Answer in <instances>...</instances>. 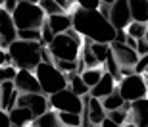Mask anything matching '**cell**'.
<instances>
[{
  "instance_id": "obj_1",
  "label": "cell",
  "mask_w": 148,
  "mask_h": 127,
  "mask_svg": "<svg viewBox=\"0 0 148 127\" xmlns=\"http://www.w3.org/2000/svg\"><path fill=\"white\" fill-rule=\"evenodd\" d=\"M71 29L92 41V43H108L110 44L115 37V29L110 23V19L98 10V8H79L77 6L71 14Z\"/></svg>"
},
{
  "instance_id": "obj_2",
  "label": "cell",
  "mask_w": 148,
  "mask_h": 127,
  "mask_svg": "<svg viewBox=\"0 0 148 127\" xmlns=\"http://www.w3.org/2000/svg\"><path fill=\"white\" fill-rule=\"evenodd\" d=\"M44 44L37 43V41H23L16 39L8 44V56L12 60V66H16L17 69H31L35 71V67L40 64V50Z\"/></svg>"
},
{
  "instance_id": "obj_3",
  "label": "cell",
  "mask_w": 148,
  "mask_h": 127,
  "mask_svg": "<svg viewBox=\"0 0 148 127\" xmlns=\"http://www.w3.org/2000/svg\"><path fill=\"white\" fill-rule=\"evenodd\" d=\"M81 35L77 33L75 29H67L66 33L54 35V39L50 41V44H46L50 56L56 60H71L75 62L79 58L81 52Z\"/></svg>"
},
{
  "instance_id": "obj_4",
  "label": "cell",
  "mask_w": 148,
  "mask_h": 127,
  "mask_svg": "<svg viewBox=\"0 0 148 127\" xmlns=\"http://www.w3.org/2000/svg\"><path fill=\"white\" fill-rule=\"evenodd\" d=\"M35 75H37L38 85H40V93H44L46 96L67 87V75L60 71L52 62H40L35 67Z\"/></svg>"
},
{
  "instance_id": "obj_5",
  "label": "cell",
  "mask_w": 148,
  "mask_h": 127,
  "mask_svg": "<svg viewBox=\"0 0 148 127\" xmlns=\"http://www.w3.org/2000/svg\"><path fill=\"white\" fill-rule=\"evenodd\" d=\"M12 19L16 23V29H40L46 19V14L40 10L38 4L31 2H17L12 12Z\"/></svg>"
},
{
  "instance_id": "obj_6",
  "label": "cell",
  "mask_w": 148,
  "mask_h": 127,
  "mask_svg": "<svg viewBox=\"0 0 148 127\" xmlns=\"http://www.w3.org/2000/svg\"><path fill=\"white\" fill-rule=\"evenodd\" d=\"M117 93L121 94V98L125 100V102H133V100H138V98L148 96V83L144 81L143 75H138V73H129V75H125V77L119 79Z\"/></svg>"
},
{
  "instance_id": "obj_7",
  "label": "cell",
  "mask_w": 148,
  "mask_h": 127,
  "mask_svg": "<svg viewBox=\"0 0 148 127\" xmlns=\"http://www.w3.org/2000/svg\"><path fill=\"white\" fill-rule=\"evenodd\" d=\"M48 104L56 112H73V114L83 112V98L77 96L69 87L62 89L54 94H48Z\"/></svg>"
},
{
  "instance_id": "obj_8",
  "label": "cell",
  "mask_w": 148,
  "mask_h": 127,
  "mask_svg": "<svg viewBox=\"0 0 148 127\" xmlns=\"http://www.w3.org/2000/svg\"><path fill=\"white\" fill-rule=\"evenodd\" d=\"M17 106H25L27 110H31L35 117L44 114L46 110H50L48 96L44 93H19L17 96Z\"/></svg>"
},
{
  "instance_id": "obj_9",
  "label": "cell",
  "mask_w": 148,
  "mask_h": 127,
  "mask_svg": "<svg viewBox=\"0 0 148 127\" xmlns=\"http://www.w3.org/2000/svg\"><path fill=\"white\" fill-rule=\"evenodd\" d=\"M108 19L114 29H125L131 23V12H129V0H114L110 4Z\"/></svg>"
},
{
  "instance_id": "obj_10",
  "label": "cell",
  "mask_w": 148,
  "mask_h": 127,
  "mask_svg": "<svg viewBox=\"0 0 148 127\" xmlns=\"http://www.w3.org/2000/svg\"><path fill=\"white\" fill-rule=\"evenodd\" d=\"M110 50L114 54L115 62L119 64V67H127V69H133V66L137 64L138 60V54L137 50L127 46L125 43H117V41H112L110 43Z\"/></svg>"
},
{
  "instance_id": "obj_11",
  "label": "cell",
  "mask_w": 148,
  "mask_h": 127,
  "mask_svg": "<svg viewBox=\"0 0 148 127\" xmlns=\"http://www.w3.org/2000/svg\"><path fill=\"white\" fill-rule=\"evenodd\" d=\"M16 39H17V29L14 19H12V14L6 12L4 8H0V48L6 50L8 44Z\"/></svg>"
},
{
  "instance_id": "obj_12",
  "label": "cell",
  "mask_w": 148,
  "mask_h": 127,
  "mask_svg": "<svg viewBox=\"0 0 148 127\" xmlns=\"http://www.w3.org/2000/svg\"><path fill=\"white\" fill-rule=\"evenodd\" d=\"M14 85L19 93H40V85L37 81V75L31 69H17Z\"/></svg>"
},
{
  "instance_id": "obj_13",
  "label": "cell",
  "mask_w": 148,
  "mask_h": 127,
  "mask_svg": "<svg viewBox=\"0 0 148 127\" xmlns=\"http://www.w3.org/2000/svg\"><path fill=\"white\" fill-rule=\"evenodd\" d=\"M129 122L137 127H148V96L133 100L129 108Z\"/></svg>"
},
{
  "instance_id": "obj_14",
  "label": "cell",
  "mask_w": 148,
  "mask_h": 127,
  "mask_svg": "<svg viewBox=\"0 0 148 127\" xmlns=\"http://www.w3.org/2000/svg\"><path fill=\"white\" fill-rule=\"evenodd\" d=\"M17 96H19V91L16 89L14 81L0 83V108L4 112L12 110V108L17 104Z\"/></svg>"
},
{
  "instance_id": "obj_15",
  "label": "cell",
  "mask_w": 148,
  "mask_h": 127,
  "mask_svg": "<svg viewBox=\"0 0 148 127\" xmlns=\"http://www.w3.org/2000/svg\"><path fill=\"white\" fill-rule=\"evenodd\" d=\"M114 91H115V79L112 77L108 71H102V77L98 79L96 85L90 87L88 94L94 96V98H104V96H108V94L114 93Z\"/></svg>"
},
{
  "instance_id": "obj_16",
  "label": "cell",
  "mask_w": 148,
  "mask_h": 127,
  "mask_svg": "<svg viewBox=\"0 0 148 127\" xmlns=\"http://www.w3.org/2000/svg\"><path fill=\"white\" fill-rule=\"evenodd\" d=\"M8 119H10L12 125H21V127H27L33 123L35 116L31 114V110H27L25 106H14L12 110H8Z\"/></svg>"
},
{
  "instance_id": "obj_17",
  "label": "cell",
  "mask_w": 148,
  "mask_h": 127,
  "mask_svg": "<svg viewBox=\"0 0 148 127\" xmlns=\"http://www.w3.org/2000/svg\"><path fill=\"white\" fill-rule=\"evenodd\" d=\"M46 23H48L50 29L54 31V35L66 33L67 29H71V14L60 12V14H52V16H46Z\"/></svg>"
},
{
  "instance_id": "obj_18",
  "label": "cell",
  "mask_w": 148,
  "mask_h": 127,
  "mask_svg": "<svg viewBox=\"0 0 148 127\" xmlns=\"http://www.w3.org/2000/svg\"><path fill=\"white\" fill-rule=\"evenodd\" d=\"M131 21L148 23V0H129Z\"/></svg>"
},
{
  "instance_id": "obj_19",
  "label": "cell",
  "mask_w": 148,
  "mask_h": 127,
  "mask_svg": "<svg viewBox=\"0 0 148 127\" xmlns=\"http://www.w3.org/2000/svg\"><path fill=\"white\" fill-rule=\"evenodd\" d=\"M31 127H64V125H62L60 117H58V112L50 108V110H46L44 114L35 117Z\"/></svg>"
},
{
  "instance_id": "obj_20",
  "label": "cell",
  "mask_w": 148,
  "mask_h": 127,
  "mask_svg": "<svg viewBox=\"0 0 148 127\" xmlns=\"http://www.w3.org/2000/svg\"><path fill=\"white\" fill-rule=\"evenodd\" d=\"M67 87L71 89L77 96H85V94H88V91H90L88 85L81 79V73H77V71L67 75Z\"/></svg>"
},
{
  "instance_id": "obj_21",
  "label": "cell",
  "mask_w": 148,
  "mask_h": 127,
  "mask_svg": "<svg viewBox=\"0 0 148 127\" xmlns=\"http://www.w3.org/2000/svg\"><path fill=\"white\" fill-rule=\"evenodd\" d=\"M100 102H102V106H104V110H106V112H110V110L123 108V102H125V100L121 98V94L117 93V87H115L114 93H110L108 96H104V98H100Z\"/></svg>"
},
{
  "instance_id": "obj_22",
  "label": "cell",
  "mask_w": 148,
  "mask_h": 127,
  "mask_svg": "<svg viewBox=\"0 0 148 127\" xmlns=\"http://www.w3.org/2000/svg\"><path fill=\"white\" fill-rule=\"evenodd\" d=\"M88 46H90V50H92L96 62H98V64H104L106 58H108V54H110V44L108 43H92V41H88Z\"/></svg>"
},
{
  "instance_id": "obj_23",
  "label": "cell",
  "mask_w": 148,
  "mask_h": 127,
  "mask_svg": "<svg viewBox=\"0 0 148 127\" xmlns=\"http://www.w3.org/2000/svg\"><path fill=\"white\" fill-rule=\"evenodd\" d=\"M146 29H148V23H140V21H131L129 25L125 27L127 35L133 37V39H144V35H146Z\"/></svg>"
},
{
  "instance_id": "obj_24",
  "label": "cell",
  "mask_w": 148,
  "mask_h": 127,
  "mask_svg": "<svg viewBox=\"0 0 148 127\" xmlns=\"http://www.w3.org/2000/svg\"><path fill=\"white\" fill-rule=\"evenodd\" d=\"M100 77H102V69H100V67H87V69L81 71V79L88 85V89L98 83Z\"/></svg>"
},
{
  "instance_id": "obj_25",
  "label": "cell",
  "mask_w": 148,
  "mask_h": 127,
  "mask_svg": "<svg viewBox=\"0 0 148 127\" xmlns=\"http://www.w3.org/2000/svg\"><path fill=\"white\" fill-rule=\"evenodd\" d=\"M62 125L66 127H81V114H73V112H58Z\"/></svg>"
},
{
  "instance_id": "obj_26",
  "label": "cell",
  "mask_w": 148,
  "mask_h": 127,
  "mask_svg": "<svg viewBox=\"0 0 148 127\" xmlns=\"http://www.w3.org/2000/svg\"><path fill=\"white\" fill-rule=\"evenodd\" d=\"M104 67H106V71L110 73V75H112V77L115 79V81H119V79H121L119 64H117V62H115L114 54H112V50H110V54H108V58H106V62H104Z\"/></svg>"
},
{
  "instance_id": "obj_27",
  "label": "cell",
  "mask_w": 148,
  "mask_h": 127,
  "mask_svg": "<svg viewBox=\"0 0 148 127\" xmlns=\"http://www.w3.org/2000/svg\"><path fill=\"white\" fill-rule=\"evenodd\" d=\"M38 6H40V10H42L46 16H52V14H60V12H64V8H62L56 0H38Z\"/></svg>"
},
{
  "instance_id": "obj_28",
  "label": "cell",
  "mask_w": 148,
  "mask_h": 127,
  "mask_svg": "<svg viewBox=\"0 0 148 127\" xmlns=\"http://www.w3.org/2000/svg\"><path fill=\"white\" fill-rule=\"evenodd\" d=\"M106 116L110 117L112 122L119 123V125H123L125 122H129V112L123 110V108H117V110H110V112H106Z\"/></svg>"
},
{
  "instance_id": "obj_29",
  "label": "cell",
  "mask_w": 148,
  "mask_h": 127,
  "mask_svg": "<svg viewBox=\"0 0 148 127\" xmlns=\"http://www.w3.org/2000/svg\"><path fill=\"white\" fill-rule=\"evenodd\" d=\"M17 39L40 43V29H17Z\"/></svg>"
},
{
  "instance_id": "obj_30",
  "label": "cell",
  "mask_w": 148,
  "mask_h": 127,
  "mask_svg": "<svg viewBox=\"0 0 148 127\" xmlns=\"http://www.w3.org/2000/svg\"><path fill=\"white\" fill-rule=\"evenodd\" d=\"M16 71H17V67L12 66V64H4V66H0V83H4V81H14Z\"/></svg>"
},
{
  "instance_id": "obj_31",
  "label": "cell",
  "mask_w": 148,
  "mask_h": 127,
  "mask_svg": "<svg viewBox=\"0 0 148 127\" xmlns=\"http://www.w3.org/2000/svg\"><path fill=\"white\" fill-rule=\"evenodd\" d=\"M52 39H54V31L50 29V25L46 23V19H44V23L40 25V43L46 46V44H50Z\"/></svg>"
},
{
  "instance_id": "obj_32",
  "label": "cell",
  "mask_w": 148,
  "mask_h": 127,
  "mask_svg": "<svg viewBox=\"0 0 148 127\" xmlns=\"http://www.w3.org/2000/svg\"><path fill=\"white\" fill-rule=\"evenodd\" d=\"M146 67H148V54H143V56H138L137 64L133 66V73L144 75V71H146Z\"/></svg>"
},
{
  "instance_id": "obj_33",
  "label": "cell",
  "mask_w": 148,
  "mask_h": 127,
  "mask_svg": "<svg viewBox=\"0 0 148 127\" xmlns=\"http://www.w3.org/2000/svg\"><path fill=\"white\" fill-rule=\"evenodd\" d=\"M79 8H88V10H92V8H98L100 6V0H73Z\"/></svg>"
},
{
  "instance_id": "obj_34",
  "label": "cell",
  "mask_w": 148,
  "mask_h": 127,
  "mask_svg": "<svg viewBox=\"0 0 148 127\" xmlns=\"http://www.w3.org/2000/svg\"><path fill=\"white\" fill-rule=\"evenodd\" d=\"M135 50H137V54H138V56L148 54V43H146V39H138V41H137V46H135Z\"/></svg>"
},
{
  "instance_id": "obj_35",
  "label": "cell",
  "mask_w": 148,
  "mask_h": 127,
  "mask_svg": "<svg viewBox=\"0 0 148 127\" xmlns=\"http://www.w3.org/2000/svg\"><path fill=\"white\" fill-rule=\"evenodd\" d=\"M17 6V0H4V2H2V6H0V8H4L6 12H14V8H16Z\"/></svg>"
},
{
  "instance_id": "obj_36",
  "label": "cell",
  "mask_w": 148,
  "mask_h": 127,
  "mask_svg": "<svg viewBox=\"0 0 148 127\" xmlns=\"http://www.w3.org/2000/svg\"><path fill=\"white\" fill-rule=\"evenodd\" d=\"M0 127H12L10 119H8V112H4L0 108Z\"/></svg>"
},
{
  "instance_id": "obj_37",
  "label": "cell",
  "mask_w": 148,
  "mask_h": 127,
  "mask_svg": "<svg viewBox=\"0 0 148 127\" xmlns=\"http://www.w3.org/2000/svg\"><path fill=\"white\" fill-rule=\"evenodd\" d=\"M125 39H127V31L125 29H115L114 41H117V43H125Z\"/></svg>"
},
{
  "instance_id": "obj_38",
  "label": "cell",
  "mask_w": 148,
  "mask_h": 127,
  "mask_svg": "<svg viewBox=\"0 0 148 127\" xmlns=\"http://www.w3.org/2000/svg\"><path fill=\"white\" fill-rule=\"evenodd\" d=\"M98 127H123V125H119V123H115V122H112L110 117L106 116L104 119H102V122H100V125Z\"/></svg>"
},
{
  "instance_id": "obj_39",
  "label": "cell",
  "mask_w": 148,
  "mask_h": 127,
  "mask_svg": "<svg viewBox=\"0 0 148 127\" xmlns=\"http://www.w3.org/2000/svg\"><path fill=\"white\" fill-rule=\"evenodd\" d=\"M4 64H12V60L8 56V52L4 48H0V66H4Z\"/></svg>"
},
{
  "instance_id": "obj_40",
  "label": "cell",
  "mask_w": 148,
  "mask_h": 127,
  "mask_svg": "<svg viewBox=\"0 0 148 127\" xmlns=\"http://www.w3.org/2000/svg\"><path fill=\"white\" fill-rule=\"evenodd\" d=\"M125 44H127V46H131V48H135V46H137V39H133V37H129V35H127Z\"/></svg>"
},
{
  "instance_id": "obj_41",
  "label": "cell",
  "mask_w": 148,
  "mask_h": 127,
  "mask_svg": "<svg viewBox=\"0 0 148 127\" xmlns=\"http://www.w3.org/2000/svg\"><path fill=\"white\" fill-rule=\"evenodd\" d=\"M56 2H58V4H60L64 10H67V8H69V4H71L73 0H56Z\"/></svg>"
},
{
  "instance_id": "obj_42",
  "label": "cell",
  "mask_w": 148,
  "mask_h": 127,
  "mask_svg": "<svg viewBox=\"0 0 148 127\" xmlns=\"http://www.w3.org/2000/svg\"><path fill=\"white\" fill-rule=\"evenodd\" d=\"M17 2H31V4H38V0H17Z\"/></svg>"
},
{
  "instance_id": "obj_43",
  "label": "cell",
  "mask_w": 148,
  "mask_h": 127,
  "mask_svg": "<svg viewBox=\"0 0 148 127\" xmlns=\"http://www.w3.org/2000/svg\"><path fill=\"white\" fill-rule=\"evenodd\" d=\"M123 127H137V125H135V123H131V122H125V123H123Z\"/></svg>"
},
{
  "instance_id": "obj_44",
  "label": "cell",
  "mask_w": 148,
  "mask_h": 127,
  "mask_svg": "<svg viewBox=\"0 0 148 127\" xmlns=\"http://www.w3.org/2000/svg\"><path fill=\"white\" fill-rule=\"evenodd\" d=\"M100 2H104V4H112L114 0H100Z\"/></svg>"
},
{
  "instance_id": "obj_45",
  "label": "cell",
  "mask_w": 148,
  "mask_h": 127,
  "mask_svg": "<svg viewBox=\"0 0 148 127\" xmlns=\"http://www.w3.org/2000/svg\"><path fill=\"white\" fill-rule=\"evenodd\" d=\"M144 39H146V43H148V29H146V35H144Z\"/></svg>"
},
{
  "instance_id": "obj_46",
  "label": "cell",
  "mask_w": 148,
  "mask_h": 127,
  "mask_svg": "<svg viewBox=\"0 0 148 127\" xmlns=\"http://www.w3.org/2000/svg\"><path fill=\"white\" fill-rule=\"evenodd\" d=\"M144 75H148V67H146V71H144Z\"/></svg>"
},
{
  "instance_id": "obj_47",
  "label": "cell",
  "mask_w": 148,
  "mask_h": 127,
  "mask_svg": "<svg viewBox=\"0 0 148 127\" xmlns=\"http://www.w3.org/2000/svg\"><path fill=\"white\" fill-rule=\"evenodd\" d=\"M12 127H21V125H12Z\"/></svg>"
},
{
  "instance_id": "obj_48",
  "label": "cell",
  "mask_w": 148,
  "mask_h": 127,
  "mask_svg": "<svg viewBox=\"0 0 148 127\" xmlns=\"http://www.w3.org/2000/svg\"><path fill=\"white\" fill-rule=\"evenodd\" d=\"M64 127H66V125H64Z\"/></svg>"
}]
</instances>
